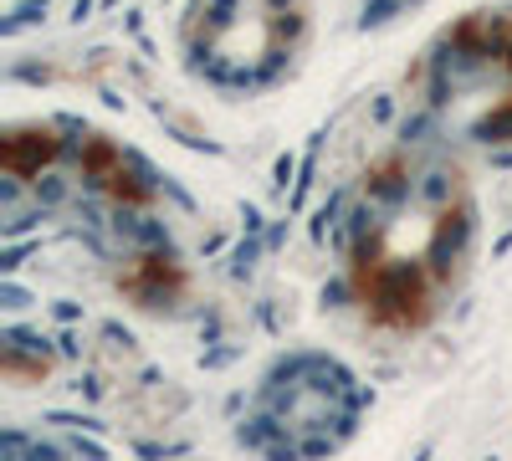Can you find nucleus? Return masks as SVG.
I'll return each instance as SVG.
<instances>
[{"label": "nucleus", "instance_id": "obj_1", "mask_svg": "<svg viewBox=\"0 0 512 461\" xmlns=\"http://www.w3.org/2000/svg\"><path fill=\"white\" fill-rule=\"evenodd\" d=\"M477 200L441 154H390L359 180L344 257L359 308L395 333L425 328L466 272Z\"/></svg>", "mask_w": 512, "mask_h": 461}, {"label": "nucleus", "instance_id": "obj_2", "mask_svg": "<svg viewBox=\"0 0 512 461\" xmlns=\"http://www.w3.org/2000/svg\"><path fill=\"white\" fill-rule=\"evenodd\" d=\"M425 123L461 154L512 159V11H477L425 57Z\"/></svg>", "mask_w": 512, "mask_h": 461}, {"label": "nucleus", "instance_id": "obj_3", "mask_svg": "<svg viewBox=\"0 0 512 461\" xmlns=\"http://www.w3.org/2000/svg\"><path fill=\"white\" fill-rule=\"evenodd\" d=\"M369 410L359 374L333 354H287L251 390L241 415V446L262 461H328L338 456Z\"/></svg>", "mask_w": 512, "mask_h": 461}, {"label": "nucleus", "instance_id": "obj_4", "mask_svg": "<svg viewBox=\"0 0 512 461\" xmlns=\"http://www.w3.org/2000/svg\"><path fill=\"white\" fill-rule=\"evenodd\" d=\"M308 41V0H190L185 57L190 67L231 93L277 82Z\"/></svg>", "mask_w": 512, "mask_h": 461}, {"label": "nucleus", "instance_id": "obj_5", "mask_svg": "<svg viewBox=\"0 0 512 461\" xmlns=\"http://www.w3.org/2000/svg\"><path fill=\"white\" fill-rule=\"evenodd\" d=\"M0 461H67L57 446H47L41 436H26L21 426L6 431V441H0Z\"/></svg>", "mask_w": 512, "mask_h": 461}, {"label": "nucleus", "instance_id": "obj_6", "mask_svg": "<svg viewBox=\"0 0 512 461\" xmlns=\"http://www.w3.org/2000/svg\"><path fill=\"white\" fill-rule=\"evenodd\" d=\"M415 6H425V0H364V21L369 26H384V21H395V16H405Z\"/></svg>", "mask_w": 512, "mask_h": 461}]
</instances>
